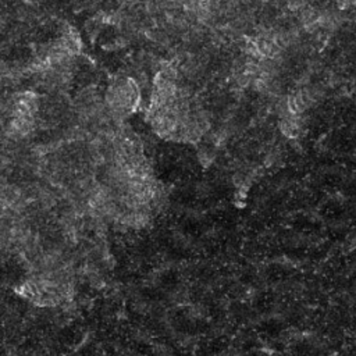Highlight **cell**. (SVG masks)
<instances>
[{
  "mask_svg": "<svg viewBox=\"0 0 356 356\" xmlns=\"http://www.w3.org/2000/svg\"><path fill=\"white\" fill-rule=\"evenodd\" d=\"M139 102V91L132 80H121L110 88L108 104L113 113L120 116L134 112Z\"/></svg>",
  "mask_w": 356,
  "mask_h": 356,
  "instance_id": "1",
  "label": "cell"
}]
</instances>
